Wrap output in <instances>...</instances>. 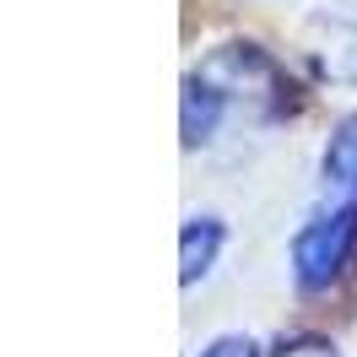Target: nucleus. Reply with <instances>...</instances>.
<instances>
[{
  "mask_svg": "<svg viewBox=\"0 0 357 357\" xmlns=\"http://www.w3.org/2000/svg\"><path fill=\"white\" fill-rule=\"evenodd\" d=\"M211 98H217V109H222L227 125H276V119H287L292 114V82L287 70L271 60L260 44H244V38H233V44L211 49L201 66H195Z\"/></svg>",
  "mask_w": 357,
  "mask_h": 357,
  "instance_id": "f257e3e1",
  "label": "nucleus"
},
{
  "mask_svg": "<svg viewBox=\"0 0 357 357\" xmlns=\"http://www.w3.org/2000/svg\"><path fill=\"white\" fill-rule=\"evenodd\" d=\"M357 255V195H335L331 206H319L314 217L298 222L287 244V271H292V287L303 298H319L331 292L347 266Z\"/></svg>",
  "mask_w": 357,
  "mask_h": 357,
  "instance_id": "f03ea898",
  "label": "nucleus"
},
{
  "mask_svg": "<svg viewBox=\"0 0 357 357\" xmlns=\"http://www.w3.org/2000/svg\"><path fill=\"white\" fill-rule=\"evenodd\" d=\"M298 49L325 87H357V0H335L303 17Z\"/></svg>",
  "mask_w": 357,
  "mask_h": 357,
  "instance_id": "7ed1b4c3",
  "label": "nucleus"
},
{
  "mask_svg": "<svg viewBox=\"0 0 357 357\" xmlns=\"http://www.w3.org/2000/svg\"><path fill=\"white\" fill-rule=\"evenodd\" d=\"M227 249V222L217 211H195V217H184L178 227V287H195L211 276V266L222 260Z\"/></svg>",
  "mask_w": 357,
  "mask_h": 357,
  "instance_id": "20e7f679",
  "label": "nucleus"
},
{
  "mask_svg": "<svg viewBox=\"0 0 357 357\" xmlns=\"http://www.w3.org/2000/svg\"><path fill=\"white\" fill-rule=\"evenodd\" d=\"M319 184H325L331 195H357V109L347 114V119H335V130L325 135Z\"/></svg>",
  "mask_w": 357,
  "mask_h": 357,
  "instance_id": "39448f33",
  "label": "nucleus"
},
{
  "mask_svg": "<svg viewBox=\"0 0 357 357\" xmlns=\"http://www.w3.org/2000/svg\"><path fill=\"white\" fill-rule=\"evenodd\" d=\"M195 357H266V347H260L255 335H244V331H222V335H211Z\"/></svg>",
  "mask_w": 357,
  "mask_h": 357,
  "instance_id": "423d86ee",
  "label": "nucleus"
},
{
  "mask_svg": "<svg viewBox=\"0 0 357 357\" xmlns=\"http://www.w3.org/2000/svg\"><path fill=\"white\" fill-rule=\"evenodd\" d=\"M266 357H341V347H335L331 335H287V341H276V352Z\"/></svg>",
  "mask_w": 357,
  "mask_h": 357,
  "instance_id": "0eeeda50",
  "label": "nucleus"
}]
</instances>
